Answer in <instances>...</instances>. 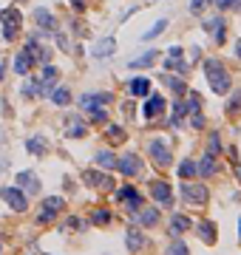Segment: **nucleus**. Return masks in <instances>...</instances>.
Masks as SVG:
<instances>
[{
	"label": "nucleus",
	"mask_w": 241,
	"mask_h": 255,
	"mask_svg": "<svg viewBox=\"0 0 241 255\" xmlns=\"http://www.w3.org/2000/svg\"><path fill=\"white\" fill-rule=\"evenodd\" d=\"M63 207H66V201H63L60 196H48L46 201H43V210H40L37 221H40V224H48V221L54 219V216H57V213H60Z\"/></svg>",
	"instance_id": "1a4fd4ad"
},
{
	"label": "nucleus",
	"mask_w": 241,
	"mask_h": 255,
	"mask_svg": "<svg viewBox=\"0 0 241 255\" xmlns=\"http://www.w3.org/2000/svg\"><path fill=\"white\" fill-rule=\"evenodd\" d=\"M196 232H199L202 244H207V247H213V244L218 241V235H216V224H213V221H199Z\"/></svg>",
	"instance_id": "a211bd4d"
},
{
	"label": "nucleus",
	"mask_w": 241,
	"mask_h": 255,
	"mask_svg": "<svg viewBox=\"0 0 241 255\" xmlns=\"http://www.w3.org/2000/svg\"><path fill=\"white\" fill-rule=\"evenodd\" d=\"M128 91H131V96H148V94H150V80L137 77V80L128 82Z\"/></svg>",
	"instance_id": "5701e85b"
},
{
	"label": "nucleus",
	"mask_w": 241,
	"mask_h": 255,
	"mask_svg": "<svg viewBox=\"0 0 241 255\" xmlns=\"http://www.w3.org/2000/svg\"><path fill=\"white\" fill-rule=\"evenodd\" d=\"M165 108H168L165 96H159V94H156V96H150L148 102H145V111H142V114H145V119H156V116L165 114Z\"/></svg>",
	"instance_id": "4468645a"
},
{
	"label": "nucleus",
	"mask_w": 241,
	"mask_h": 255,
	"mask_svg": "<svg viewBox=\"0 0 241 255\" xmlns=\"http://www.w3.org/2000/svg\"><path fill=\"white\" fill-rule=\"evenodd\" d=\"M150 156H153V164H159V167H168L173 162V153H171V145H168V136H153L148 145Z\"/></svg>",
	"instance_id": "f03ea898"
},
{
	"label": "nucleus",
	"mask_w": 241,
	"mask_h": 255,
	"mask_svg": "<svg viewBox=\"0 0 241 255\" xmlns=\"http://www.w3.org/2000/svg\"><path fill=\"white\" fill-rule=\"evenodd\" d=\"M207 151H210V153H218V151H221V136H218V133H210V142H207Z\"/></svg>",
	"instance_id": "e433bc0d"
},
{
	"label": "nucleus",
	"mask_w": 241,
	"mask_h": 255,
	"mask_svg": "<svg viewBox=\"0 0 241 255\" xmlns=\"http://www.w3.org/2000/svg\"><path fill=\"white\" fill-rule=\"evenodd\" d=\"M239 111H241V88L233 91V96H230V102H227V114H239Z\"/></svg>",
	"instance_id": "c9c22d12"
},
{
	"label": "nucleus",
	"mask_w": 241,
	"mask_h": 255,
	"mask_svg": "<svg viewBox=\"0 0 241 255\" xmlns=\"http://www.w3.org/2000/svg\"><path fill=\"white\" fill-rule=\"evenodd\" d=\"M71 6H74L77 12H85V0H71Z\"/></svg>",
	"instance_id": "c03bdc74"
},
{
	"label": "nucleus",
	"mask_w": 241,
	"mask_h": 255,
	"mask_svg": "<svg viewBox=\"0 0 241 255\" xmlns=\"http://www.w3.org/2000/svg\"><path fill=\"white\" fill-rule=\"evenodd\" d=\"M165 68H168V71H176V74H182V77H184V74L190 71V65H187L182 57H171L168 63H165Z\"/></svg>",
	"instance_id": "c756f323"
},
{
	"label": "nucleus",
	"mask_w": 241,
	"mask_h": 255,
	"mask_svg": "<svg viewBox=\"0 0 241 255\" xmlns=\"http://www.w3.org/2000/svg\"><path fill=\"white\" fill-rule=\"evenodd\" d=\"M0 250H3V238H0Z\"/></svg>",
	"instance_id": "09e8293b"
},
{
	"label": "nucleus",
	"mask_w": 241,
	"mask_h": 255,
	"mask_svg": "<svg viewBox=\"0 0 241 255\" xmlns=\"http://www.w3.org/2000/svg\"><path fill=\"white\" fill-rule=\"evenodd\" d=\"M171 253H176V255L187 253V244H184V241H176V244H171Z\"/></svg>",
	"instance_id": "79ce46f5"
},
{
	"label": "nucleus",
	"mask_w": 241,
	"mask_h": 255,
	"mask_svg": "<svg viewBox=\"0 0 241 255\" xmlns=\"http://www.w3.org/2000/svg\"><path fill=\"white\" fill-rule=\"evenodd\" d=\"M63 130H66V136H69V139H82V136L88 133V122H85L80 114H69V116H66Z\"/></svg>",
	"instance_id": "39448f33"
},
{
	"label": "nucleus",
	"mask_w": 241,
	"mask_h": 255,
	"mask_svg": "<svg viewBox=\"0 0 241 255\" xmlns=\"http://www.w3.org/2000/svg\"><path fill=\"white\" fill-rule=\"evenodd\" d=\"M150 196H153V201L162 204V207H171V204H173L171 185H168L165 179H153V182H150Z\"/></svg>",
	"instance_id": "423d86ee"
},
{
	"label": "nucleus",
	"mask_w": 241,
	"mask_h": 255,
	"mask_svg": "<svg viewBox=\"0 0 241 255\" xmlns=\"http://www.w3.org/2000/svg\"><path fill=\"white\" fill-rule=\"evenodd\" d=\"M111 102V94L105 91H97V94H82L80 96V105L85 111H91V108H100V105H108Z\"/></svg>",
	"instance_id": "ddd939ff"
},
{
	"label": "nucleus",
	"mask_w": 241,
	"mask_h": 255,
	"mask_svg": "<svg viewBox=\"0 0 241 255\" xmlns=\"http://www.w3.org/2000/svg\"><path fill=\"white\" fill-rule=\"evenodd\" d=\"M17 187H23L26 193L34 196L37 190H40V179H37L34 170H23V173H17Z\"/></svg>",
	"instance_id": "dca6fc26"
},
{
	"label": "nucleus",
	"mask_w": 241,
	"mask_h": 255,
	"mask_svg": "<svg viewBox=\"0 0 241 255\" xmlns=\"http://www.w3.org/2000/svg\"><path fill=\"white\" fill-rule=\"evenodd\" d=\"M66 227H74V230H85V221L77 219V216H71V219H66Z\"/></svg>",
	"instance_id": "58836bf2"
},
{
	"label": "nucleus",
	"mask_w": 241,
	"mask_h": 255,
	"mask_svg": "<svg viewBox=\"0 0 241 255\" xmlns=\"http://www.w3.org/2000/svg\"><path fill=\"white\" fill-rule=\"evenodd\" d=\"M190 114H193V119H190V125H193L196 130H199V128L205 125V116H202V111H190Z\"/></svg>",
	"instance_id": "ea45409f"
},
{
	"label": "nucleus",
	"mask_w": 241,
	"mask_h": 255,
	"mask_svg": "<svg viewBox=\"0 0 241 255\" xmlns=\"http://www.w3.org/2000/svg\"><path fill=\"white\" fill-rule=\"evenodd\" d=\"M94 159H97V164H100L103 170H114V167H116V156L111 151H100Z\"/></svg>",
	"instance_id": "bb28decb"
},
{
	"label": "nucleus",
	"mask_w": 241,
	"mask_h": 255,
	"mask_svg": "<svg viewBox=\"0 0 241 255\" xmlns=\"http://www.w3.org/2000/svg\"><path fill=\"white\" fill-rule=\"evenodd\" d=\"M88 114H91L94 122H105V119H108V114H105V105H100V108H91Z\"/></svg>",
	"instance_id": "4c0bfd02"
},
{
	"label": "nucleus",
	"mask_w": 241,
	"mask_h": 255,
	"mask_svg": "<svg viewBox=\"0 0 241 255\" xmlns=\"http://www.w3.org/2000/svg\"><path fill=\"white\" fill-rule=\"evenodd\" d=\"M216 6L224 12V9H233V6H236V0H216Z\"/></svg>",
	"instance_id": "37998d69"
},
{
	"label": "nucleus",
	"mask_w": 241,
	"mask_h": 255,
	"mask_svg": "<svg viewBox=\"0 0 241 255\" xmlns=\"http://www.w3.org/2000/svg\"><path fill=\"white\" fill-rule=\"evenodd\" d=\"M131 216H134V221H139L142 227H150V224L159 221V210L156 207H139L137 213H131Z\"/></svg>",
	"instance_id": "6ab92c4d"
},
{
	"label": "nucleus",
	"mask_w": 241,
	"mask_h": 255,
	"mask_svg": "<svg viewBox=\"0 0 241 255\" xmlns=\"http://www.w3.org/2000/svg\"><path fill=\"white\" fill-rule=\"evenodd\" d=\"M0 80H3V65H0Z\"/></svg>",
	"instance_id": "de8ad7c7"
},
{
	"label": "nucleus",
	"mask_w": 241,
	"mask_h": 255,
	"mask_svg": "<svg viewBox=\"0 0 241 255\" xmlns=\"http://www.w3.org/2000/svg\"><path fill=\"white\" fill-rule=\"evenodd\" d=\"M116 170H119L122 176H128V179H131V176H137L139 170H142V159H139L137 153H125V156L116 162Z\"/></svg>",
	"instance_id": "9d476101"
},
{
	"label": "nucleus",
	"mask_w": 241,
	"mask_h": 255,
	"mask_svg": "<svg viewBox=\"0 0 241 255\" xmlns=\"http://www.w3.org/2000/svg\"><path fill=\"white\" fill-rule=\"evenodd\" d=\"M0 23H3V37L14 40L17 32H20V23H23V14H20V9H3L0 12Z\"/></svg>",
	"instance_id": "7ed1b4c3"
},
{
	"label": "nucleus",
	"mask_w": 241,
	"mask_h": 255,
	"mask_svg": "<svg viewBox=\"0 0 241 255\" xmlns=\"http://www.w3.org/2000/svg\"><path fill=\"white\" fill-rule=\"evenodd\" d=\"M32 65H34V57L29 54V48H20V54L14 57V74L26 77V74H32Z\"/></svg>",
	"instance_id": "f3484780"
},
{
	"label": "nucleus",
	"mask_w": 241,
	"mask_h": 255,
	"mask_svg": "<svg viewBox=\"0 0 241 255\" xmlns=\"http://www.w3.org/2000/svg\"><path fill=\"white\" fill-rule=\"evenodd\" d=\"M239 227H241V224H239Z\"/></svg>",
	"instance_id": "8fccbe9b"
},
{
	"label": "nucleus",
	"mask_w": 241,
	"mask_h": 255,
	"mask_svg": "<svg viewBox=\"0 0 241 255\" xmlns=\"http://www.w3.org/2000/svg\"><path fill=\"white\" fill-rule=\"evenodd\" d=\"M26 148H29V153H34V156H43V153L48 151V145L43 136H32V139H26Z\"/></svg>",
	"instance_id": "cd10ccee"
},
{
	"label": "nucleus",
	"mask_w": 241,
	"mask_h": 255,
	"mask_svg": "<svg viewBox=\"0 0 241 255\" xmlns=\"http://www.w3.org/2000/svg\"><path fill=\"white\" fill-rule=\"evenodd\" d=\"M187 230H190V219L176 213L171 219V235H182V232H187Z\"/></svg>",
	"instance_id": "a878e982"
},
{
	"label": "nucleus",
	"mask_w": 241,
	"mask_h": 255,
	"mask_svg": "<svg viewBox=\"0 0 241 255\" xmlns=\"http://www.w3.org/2000/svg\"><path fill=\"white\" fill-rule=\"evenodd\" d=\"M171 57H182V48H179V46H171Z\"/></svg>",
	"instance_id": "a18cd8bd"
},
{
	"label": "nucleus",
	"mask_w": 241,
	"mask_h": 255,
	"mask_svg": "<svg viewBox=\"0 0 241 255\" xmlns=\"http://www.w3.org/2000/svg\"><path fill=\"white\" fill-rule=\"evenodd\" d=\"M82 182L91 187H114V179L108 173H97V170H82Z\"/></svg>",
	"instance_id": "2eb2a0df"
},
{
	"label": "nucleus",
	"mask_w": 241,
	"mask_h": 255,
	"mask_svg": "<svg viewBox=\"0 0 241 255\" xmlns=\"http://www.w3.org/2000/svg\"><path fill=\"white\" fill-rule=\"evenodd\" d=\"M91 221H94V224H108V221H111V210L97 207V210L91 213Z\"/></svg>",
	"instance_id": "72a5a7b5"
},
{
	"label": "nucleus",
	"mask_w": 241,
	"mask_h": 255,
	"mask_svg": "<svg viewBox=\"0 0 241 255\" xmlns=\"http://www.w3.org/2000/svg\"><path fill=\"white\" fill-rule=\"evenodd\" d=\"M205 77H207V82H210V88L216 94H224L230 91V74H227V68H224V63L221 60H216V57H210V60H205Z\"/></svg>",
	"instance_id": "f257e3e1"
},
{
	"label": "nucleus",
	"mask_w": 241,
	"mask_h": 255,
	"mask_svg": "<svg viewBox=\"0 0 241 255\" xmlns=\"http://www.w3.org/2000/svg\"><path fill=\"white\" fill-rule=\"evenodd\" d=\"M114 51H116V40H114V37H105V40L97 43V48H91L94 57H111Z\"/></svg>",
	"instance_id": "4be33fe9"
},
{
	"label": "nucleus",
	"mask_w": 241,
	"mask_h": 255,
	"mask_svg": "<svg viewBox=\"0 0 241 255\" xmlns=\"http://www.w3.org/2000/svg\"><path fill=\"white\" fill-rule=\"evenodd\" d=\"M205 32L213 34L216 46H224V40H227V23H224V17H210V20H205Z\"/></svg>",
	"instance_id": "6e6552de"
},
{
	"label": "nucleus",
	"mask_w": 241,
	"mask_h": 255,
	"mask_svg": "<svg viewBox=\"0 0 241 255\" xmlns=\"http://www.w3.org/2000/svg\"><path fill=\"white\" fill-rule=\"evenodd\" d=\"M0 198L12 210H17V213H26V210H29V198H26V193L20 187H0Z\"/></svg>",
	"instance_id": "20e7f679"
},
{
	"label": "nucleus",
	"mask_w": 241,
	"mask_h": 255,
	"mask_svg": "<svg viewBox=\"0 0 241 255\" xmlns=\"http://www.w3.org/2000/svg\"><path fill=\"white\" fill-rule=\"evenodd\" d=\"M236 57L241 60V40H239V43H236Z\"/></svg>",
	"instance_id": "49530a36"
},
{
	"label": "nucleus",
	"mask_w": 241,
	"mask_h": 255,
	"mask_svg": "<svg viewBox=\"0 0 241 255\" xmlns=\"http://www.w3.org/2000/svg\"><path fill=\"white\" fill-rule=\"evenodd\" d=\"M162 80H165V85H168L176 96H184V94H187V85H184L182 80H176V77H162Z\"/></svg>",
	"instance_id": "7c9ffc66"
},
{
	"label": "nucleus",
	"mask_w": 241,
	"mask_h": 255,
	"mask_svg": "<svg viewBox=\"0 0 241 255\" xmlns=\"http://www.w3.org/2000/svg\"><path fill=\"white\" fill-rule=\"evenodd\" d=\"M116 198H119V201H125L128 213H137V210L142 207V196H139L134 187H119V190H116Z\"/></svg>",
	"instance_id": "9b49d317"
},
{
	"label": "nucleus",
	"mask_w": 241,
	"mask_h": 255,
	"mask_svg": "<svg viewBox=\"0 0 241 255\" xmlns=\"http://www.w3.org/2000/svg\"><path fill=\"white\" fill-rule=\"evenodd\" d=\"M156 60H159V51H156V48H150L148 54H142V57L131 60V68H148V65H153Z\"/></svg>",
	"instance_id": "393cba45"
},
{
	"label": "nucleus",
	"mask_w": 241,
	"mask_h": 255,
	"mask_svg": "<svg viewBox=\"0 0 241 255\" xmlns=\"http://www.w3.org/2000/svg\"><path fill=\"white\" fill-rule=\"evenodd\" d=\"M182 198L187 204H196V207H202L207 201V187L205 185H193V182H184L182 185Z\"/></svg>",
	"instance_id": "0eeeda50"
},
{
	"label": "nucleus",
	"mask_w": 241,
	"mask_h": 255,
	"mask_svg": "<svg viewBox=\"0 0 241 255\" xmlns=\"http://www.w3.org/2000/svg\"><path fill=\"white\" fill-rule=\"evenodd\" d=\"M48 96H51V102H54V105H69L71 102V91H69V88H51Z\"/></svg>",
	"instance_id": "c85d7f7f"
},
{
	"label": "nucleus",
	"mask_w": 241,
	"mask_h": 255,
	"mask_svg": "<svg viewBox=\"0 0 241 255\" xmlns=\"http://www.w3.org/2000/svg\"><path fill=\"white\" fill-rule=\"evenodd\" d=\"M196 167H199V173L202 176H213L218 170V164H216V153H210L207 151L205 156H202V162H196Z\"/></svg>",
	"instance_id": "412c9836"
},
{
	"label": "nucleus",
	"mask_w": 241,
	"mask_h": 255,
	"mask_svg": "<svg viewBox=\"0 0 241 255\" xmlns=\"http://www.w3.org/2000/svg\"><path fill=\"white\" fill-rule=\"evenodd\" d=\"M165 29H168V20H156V26H153V29H148V32L142 34V40H153V37H159Z\"/></svg>",
	"instance_id": "f704fd0d"
},
{
	"label": "nucleus",
	"mask_w": 241,
	"mask_h": 255,
	"mask_svg": "<svg viewBox=\"0 0 241 255\" xmlns=\"http://www.w3.org/2000/svg\"><path fill=\"white\" fill-rule=\"evenodd\" d=\"M26 48H29V54L34 57V65H37V63H48V57H51V51H48L46 46H40V43H37V37H32V40L26 43Z\"/></svg>",
	"instance_id": "aec40b11"
},
{
	"label": "nucleus",
	"mask_w": 241,
	"mask_h": 255,
	"mask_svg": "<svg viewBox=\"0 0 241 255\" xmlns=\"http://www.w3.org/2000/svg\"><path fill=\"white\" fill-rule=\"evenodd\" d=\"M34 20H37V29L46 32V34H54L57 32V20L48 9H34Z\"/></svg>",
	"instance_id": "f8f14e48"
},
{
	"label": "nucleus",
	"mask_w": 241,
	"mask_h": 255,
	"mask_svg": "<svg viewBox=\"0 0 241 255\" xmlns=\"http://www.w3.org/2000/svg\"><path fill=\"white\" fill-rule=\"evenodd\" d=\"M196 173H199V167H196V159H184V162L179 164V176H182V179H193Z\"/></svg>",
	"instance_id": "2f4dec72"
},
{
	"label": "nucleus",
	"mask_w": 241,
	"mask_h": 255,
	"mask_svg": "<svg viewBox=\"0 0 241 255\" xmlns=\"http://www.w3.org/2000/svg\"><path fill=\"white\" fill-rule=\"evenodd\" d=\"M125 244H128V250H134V253H137V250H145V247H148V238H145L139 230H131L125 235Z\"/></svg>",
	"instance_id": "b1692460"
},
{
	"label": "nucleus",
	"mask_w": 241,
	"mask_h": 255,
	"mask_svg": "<svg viewBox=\"0 0 241 255\" xmlns=\"http://www.w3.org/2000/svg\"><path fill=\"white\" fill-rule=\"evenodd\" d=\"M207 3H210V0H193V3H190V12L199 14V12H202V9L207 6Z\"/></svg>",
	"instance_id": "a19ab883"
},
{
	"label": "nucleus",
	"mask_w": 241,
	"mask_h": 255,
	"mask_svg": "<svg viewBox=\"0 0 241 255\" xmlns=\"http://www.w3.org/2000/svg\"><path fill=\"white\" fill-rule=\"evenodd\" d=\"M105 136H108V142H125V130H122V128L119 125H108L105 128Z\"/></svg>",
	"instance_id": "473e14b6"
}]
</instances>
